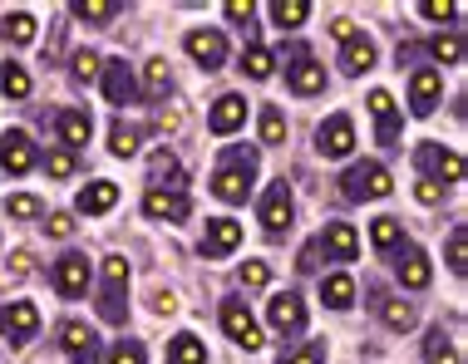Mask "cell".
<instances>
[{
    "label": "cell",
    "instance_id": "cell-1",
    "mask_svg": "<svg viewBox=\"0 0 468 364\" xmlns=\"http://www.w3.org/2000/svg\"><path fill=\"white\" fill-rule=\"evenodd\" d=\"M251 182H257V153H251V148H227L218 178H212V192H218L222 203H247Z\"/></svg>",
    "mask_w": 468,
    "mask_h": 364
},
{
    "label": "cell",
    "instance_id": "cell-45",
    "mask_svg": "<svg viewBox=\"0 0 468 364\" xmlns=\"http://www.w3.org/2000/svg\"><path fill=\"white\" fill-rule=\"evenodd\" d=\"M429 49H434V59H444V65H459V59H463V45H459V35H439V40L429 45Z\"/></svg>",
    "mask_w": 468,
    "mask_h": 364
},
{
    "label": "cell",
    "instance_id": "cell-43",
    "mask_svg": "<svg viewBox=\"0 0 468 364\" xmlns=\"http://www.w3.org/2000/svg\"><path fill=\"white\" fill-rule=\"evenodd\" d=\"M449 266L463 276V266H468V232L463 227H453L449 232Z\"/></svg>",
    "mask_w": 468,
    "mask_h": 364
},
{
    "label": "cell",
    "instance_id": "cell-20",
    "mask_svg": "<svg viewBox=\"0 0 468 364\" xmlns=\"http://www.w3.org/2000/svg\"><path fill=\"white\" fill-rule=\"evenodd\" d=\"M420 162H424L429 172H439L444 182H459V178H463V158L449 153V148H439V143H424V148H420Z\"/></svg>",
    "mask_w": 468,
    "mask_h": 364
},
{
    "label": "cell",
    "instance_id": "cell-47",
    "mask_svg": "<svg viewBox=\"0 0 468 364\" xmlns=\"http://www.w3.org/2000/svg\"><path fill=\"white\" fill-rule=\"evenodd\" d=\"M282 364H325V349L321 345H301V349H291V355H282Z\"/></svg>",
    "mask_w": 468,
    "mask_h": 364
},
{
    "label": "cell",
    "instance_id": "cell-34",
    "mask_svg": "<svg viewBox=\"0 0 468 364\" xmlns=\"http://www.w3.org/2000/svg\"><path fill=\"white\" fill-rule=\"evenodd\" d=\"M0 89H5L10 99H25L30 94V74H25L16 59H5V69H0Z\"/></svg>",
    "mask_w": 468,
    "mask_h": 364
},
{
    "label": "cell",
    "instance_id": "cell-28",
    "mask_svg": "<svg viewBox=\"0 0 468 364\" xmlns=\"http://www.w3.org/2000/svg\"><path fill=\"white\" fill-rule=\"evenodd\" d=\"M321 296H325V306H331V310H350V306H356V281H350V276H325Z\"/></svg>",
    "mask_w": 468,
    "mask_h": 364
},
{
    "label": "cell",
    "instance_id": "cell-27",
    "mask_svg": "<svg viewBox=\"0 0 468 364\" xmlns=\"http://www.w3.org/2000/svg\"><path fill=\"white\" fill-rule=\"evenodd\" d=\"M168 364H207V349H202L197 335H173L168 340Z\"/></svg>",
    "mask_w": 468,
    "mask_h": 364
},
{
    "label": "cell",
    "instance_id": "cell-40",
    "mask_svg": "<svg viewBox=\"0 0 468 364\" xmlns=\"http://www.w3.org/2000/svg\"><path fill=\"white\" fill-rule=\"evenodd\" d=\"M45 172H49V178H74V153H69V148H49V153H45Z\"/></svg>",
    "mask_w": 468,
    "mask_h": 364
},
{
    "label": "cell",
    "instance_id": "cell-25",
    "mask_svg": "<svg viewBox=\"0 0 468 364\" xmlns=\"http://www.w3.org/2000/svg\"><path fill=\"white\" fill-rule=\"evenodd\" d=\"M113 203H119V187H113V182H90L80 192V212H90V217H104Z\"/></svg>",
    "mask_w": 468,
    "mask_h": 364
},
{
    "label": "cell",
    "instance_id": "cell-19",
    "mask_svg": "<svg viewBox=\"0 0 468 364\" xmlns=\"http://www.w3.org/2000/svg\"><path fill=\"white\" fill-rule=\"evenodd\" d=\"M207 123H212V133H237V129L247 123V99H237V94H222L218 104H212Z\"/></svg>",
    "mask_w": 468,
    "mask_h": 364
},
{
    "label": "cell",
    "instance_id": "cell-5",
    "mask_svg": "<svg viewBox=\"0 0 468 364\" xmlns=\"http://www.w3.org/2000/svg\"><path fill=\"white\" fill-rule=\"evenodd\" d=\"M222 330L232 335L237 345L261 349V325H257V316L247 310V300H227V306H222Z\"/></svg>",
    "mask_w": 468,
    "mask_h": 364
},
{
    "label": "cell",
    "instance_id": "cell-13",
    "mask_svg": "<svg viewBox=\"0 0 468 364\" xmlns=\"http://www.w3.org/2000/svg\"><path fill=\"white\" fill-rule=\"evenodd\" d=\"M267 320H271V330H282V335H296L301 325H306V306H301V296H271V306H267Z\"/></svg>",
    "mask_w": 468,
    "mask_h": 364
},
{
    "label": "cell",
    "instance_id": "cell-53",
    "mask_svg": "<svg viewBox=\"0 0 468 364\" xmlns=\"http://www.w3.org/2000/svg\"><path fill=\"white\" fill-rule=\"evenodd\" d=\"M154 310H158V316H173V310H178V300H173L168 291H158L154 296Z\"/></svg>",
    "mask_w": 468,
    "mask_h": 364
},
{
    "label": "cell",
    "instance_id": "cell-56",
    "mask_svg": "<svg viewBox=\"0 0 468 364\" xmlns=\"http://www.w3.org/2000/svg\"><path fill=\"white\" fill-rule=\"evenodd\" d=\"M315 256H321V246H306V251H301V271H311Z\"/></svg>",
    "mask_w": 468,
    "mask_h": 364
},
{
    "label": "cell",
    "instance_id": "cell-41",
    "mask_svg": "<svg viewBox=\"0 0 468 364\" xmlns=\"http://www.w3.org/2000/svg\"><path fill=\"white\" fill-rule=\"evenodd\" d=\"M5 212L10 217H20V222H30V217H40V197H30V192H16V197H5Z\"/></svg>",
    "mask_w": 468,
    "mask_h": 364
},
{
    "label": "cell",
    "instance_id": "cell-46",
    "mask_svg": "<svg viewBox=\"0 0 468 364\" xmlns=\"http://www.w3.org/2000/svg\"><path fill=\"white\" fill-rule=\"evenodd\" d=\"M267 281H271L267 261H247V266H242V286H251V291H261Z\"/></svg>",
    "mask_w": 468,
    "mask_h": 364
},
{
    "label": "cell",
    "instance_id": "cell-7",
    "mask_svg": "<svg viewBox=\"0 0 468 364\" xmlns=\"http://www.w3.org/2000/svg\"><path fill=\"white\" fill-rule=\"evenodd\" d=\"M0 168L16 172V178L35 168V143H30V133H25V129H5V133H0Z\"/></svg>",
    "mask_w": 468,
    "mask_h": 364
},
{
    "label": "cell",
    "instance_id": "cell-14",
    "mask_svg": "<svg viewBox=\"0 0 468 364\" xmlns=\"http://www.w3.org/2000/svg\"><path fill=\"white\" fill-rule=\"evenodd\" d=\"M370 114H375L379 143L395 148V143H399V109H395V94H389V89H375V94H370Z\"/></svg>",
    "mask_w": 468,
    "mask_h": 364
},
{
    "label": "cell",
    "instance_id": "cell-32",
    "mask_svg": "<svg viewBox=\"0 0 468 364\" xmlns=\"http://www.w3.org/2000/svg\"><path fill=\"white\" fill-rule=\"evenodd\" d=\"M424 364H459V349H453V340L444 330L424 335Z\"/></svg>",
    "mask_w": 468,
    "mask_h": 364
},
{
    "label": "cell",
    "instance_id": "cell-22",
    "mask_svg": "<svg viewBox=\"0 0 468 364\" xmlns=\"http://www.w3.org/2000/svg\"><path fill=\"white\" fill-rule=\"evenodd\" d=\"M375 65V45H370V35H350L346 45H340V69L346 74H365Z\"/></svg>",
    "mask_w": 468,
    "mask_h": 364
},
{
    "label": "cell",
    "instance_id": "cell-33",
    "mask_svg": "<svg viewBox=\"0 0 468 364\" xmlns=\"http://www.w3.org/2000/svg\"><path fill=\"white\" fill-rule=\"evenodd\" d=\"M370 242H375V251H395V246L404 242L399 222H395V217H379L375 227H370Z\"/></svg>",
    "mask_w": 468,
    "mask_h": 364
},
{
    "label": "cell",
    "instance_id": "cell-24",
    "mask_svg": "<svg viewBox=\"0 0 468 364\" xmlns=\"http://www.w3.org/2000/svg\"><path fill=\"white\" fill-rule=\"evenodd\" d=\"M59 345H65L74 359H80V355H90V349H99V335H94L84 320H65V325H59Z\"/></svg>",
    "mask_w": 468,
    "mask_h": 364
},
{
    "label": "cell",
    "instance_id": "cell-52",
    "mask_svg": "<svg viewBox=\"0 0 468 364\" xmlns=\"http://www.w3.org/2000/svg\"><path fill=\"white\" fill-rule=\"evenodd\" d=\"M49 232H55V236H69V232H74V217H65V212H55V217H49Z\"/></svg>",
    "mask_w": 468,
    "mask_h": 364
},
{
    "label": "cell",
    "instance_id": "cell-29",
    "mask_svg": "<svg viewBox=\"0 0 468 364\" xmlns=\"http://www.w3.org/2000/svg\"><path fill=\"white\" fill-rule=\"evenodd\" d=\"M138 143H144V129H138V123L113 119V129H109V148H113V153L129 158V153H138Z\"/></svg>",
    "mask_w": 468,
    "mask_h": 364
},
{
    "label": "cell",
    "instance_id": "cell-2",
    "mask_svg": "<svg viewBox=\"0 0 468 364\" xmlns=\"http://www.w3.org/2000/svg\"><path fill=\"white\" fill-rule=\"evenodd\" d=\"M123 286H129V256H104V296H99V316H104L109 325H123V320H129Z\"/></svg>",
    "mask_w": 468,
    "mask_h": 364
},
{
    "label": "cell",
    "instance_id": "cell-17",
    "mask_svg": "<svg viewBox=\"0 0 468 364\" xmlns=\"http://www.w3.org/2000/svg\"><path fill=\"white\" fill-rule=\"evenodd\" d=\"M144 212L148 217H158V222H173V227H178V222H187V197L183 192H163V187H154V192L144 197Z\"/></svg>",
    "mask_w": 468,
    "mask_h": 364
},
{
    "label": "cell",
    "instance_id": "cell-42",
    "mask_svg": "<svg viewBox=\"0 0 468 364\" xmlns=\"http://www.w3.org/2000/svg\"><path fill=\"white\" fill-rule=\"evenodd\" d=\"M148 168H154V178H158V182H183V178H178L183 168H178V158H173L168 148H158V153H154V162H148Z\"/></svg>",
    "mask_w": 468,
    "mask_h": 364
},
{
    "label": "cell",
    "instance_id": "cell-11",
    "mask_svg": "<svg viewBox=\"0 0 468 364\" xmlns=\"http://www.w3.org/2000/svg\"><path fill=\"white\" fill-rule=\"evenodd\" d=\"M104 99L113 109H123V104H138V84H133V74L123 59H109L104 65Z\"/></svg>",
    "mask_w": 468,
    "mask_h": 364
},
{
    "label": "cell",
    "instance_id": "cell-51",
    "mask_svg": "<svg viewBox=\"0 0 468 364\" xmlns=\"http://www.w3.org/2000/svg\"><path fill=\"white\" fill-rule=\"evenodd\" d=\"M414 192H420V203H439V197H444V187H439L434 178H424L420 187H414Z\"/></svg>",
    "mask_w": 468,
    "mask_h": 364
},
{
    "label": "cell",
    "instance_id": "cell-15",
    "mask_svg": "<svg viewBox=\"0 0 468 364\" xmlns=\"http://www.w3.org/2000/svg\"><path fill=\"white\" fill-rule=\"evenodd\" d=\"M187 55L212 74V69H222V59H227V40L218 30H193V35H187Z\"/></svg>",
    "mask_w": 468,
    "mask_h": 364
},
{
    "label": "cell",
    "instance_id": "cell-16",
    "mask_svg": "<svg viewBox=\"0 0 468 364\" xmlns=\"http://www.w3.org/2000/svg\"><path fill=\"white\" fill-rule=\"evenodd\" d=\"M237 242H242V227L232 217H212L202 232V256H227V251H237Z\"/></svg>",
    "mask_w": 468,
    "mask_h": 364
},
{
    "label": "cell",
    "instance_id": "cell-9",
    "mask_svg": "<svg viewBox=\"0 0 468 364\" xmlns=\"http://www.w3.org/2000/svg\"><path fill=\"white\" fill-rule=\"evenodd\" d=\"M55 286L65 300H80L84 291H90V261L84 256H59L55 261Z\"/></svg>",
    "mask_w": 468,
    "mask_h": 364
},
{
    "label": "cell",
    "instance_id": "cell-10",
    "mask_svg": "<svg viewBox=\"0 0 468 364\" xmlns=\"http://www.w3.org/2000/svg\"><path fill=\"white\" fill-rule=\"evenodd\" d=\"M291 89L296 94H321L325 89V69L311 59V49H291Z\"/></svg>",
    "mask_w": 468,
    "mask_h": 364
},
{
    "label": "cell",
    "instance_id": "cell-23",
    "mask_svg": "<svg viewBox=\"0 0 468 364\" xmlns=\"http://www.w3.org/2000/svg\"><path fill=\"white\" fill-rule=\"evenodd\" d=\"M429 276H434V271H429V256H424V251H420V246H404V251H399V281L410 286V291H424Z\"/></svg>",
    "mask_w": 468,
    "mask_h": 364
},
{
    "label": "cell",
    "instance_id": "cell-36",
    "mask_svg": "<svg viewBox=\"0 0 468 364\" xmlns=\"http://www.w3.org/2000/svg\"><path fill=\"white\" fill-rule=\"evenodd\" d=\"M99 59H104V55H94V49H74V55H69V74H74V84H90L94 74H99Z\"/></svg>",
    "mask_w": 468,
    "mask_h": 364
},
{
    "label": "cell",
    "instance_id": "cell-48",
    "mask_svg": "<svg viewBox=\"0 0 468 364\" xmlns=\"http://www.w3.org/2000/svg\"><path fill=\"white\" fill-rule=\"evenodd\" d=\"M453 10H459L453 0H424V5H420V16H429V20H449Z\"/></svg>",
    "mask_w": 468,
    "mask_h": 364
},
{
    "label": "cell",
    "instance_id": "cell-30",
    "mask_svg": "<svg viewBox=\"0 0 468 364\" xmlns=\"http://www.w3.org/2000/svg\"><path fill=\"white\" fill-rule=\"evenodd\" d=\"M379 320H385L389 330H410V325H414V306H410V300H399V296H385V300H379Z\"/></svg>",
    "mask_w": 468,
    "mask_h": 364
},
{
    "label": "cell",
    "instance_id": "cell-57",
    "mask_svg": "<svg viewBox=\"0 0 468 364\" xmlns=\"http://www.w3.org/2000/svg\"><path fill=\"white\" fill-rule=\"evenodd\" d=\"M74 364H99V349H90V355H80Z\"/></svg>",
    "mask_w": 468,
    "mask_h": 364
},
{
    "label": "cell",
    "instance_id": "cell-21",
    "mask_svg": "<svg viewBox=\"0 0 468 364\" xmlns=\"http://www.w3.org/2000/svg\"><path fill=\"white\" fill-rule=\"evenodd\" d=\"M55 133L65 138V148L74 153V148H90V133H94V123H90V114H80V109H65V114L55 119Z\"/></svg>",
    "mask_w": 468,
    "mask_h": 364
},
{
    "label": "cell",
    "instance_id": "cell-12",
    "mask_svg": "<svg viewBox=\"0 0 468 364\" xmlns=\"http://www.w3.org/2000/svg\"><path fill=\"white\" fill-rule=\"evenodd\" d=\"M315 143H321V153H325V158H346L350 148H356V123H350L346 114L325 119V123H321V138H315Z\"/></svg>",
    "mask_w": 468,
    "mask_h": 364
},
{
    "label": "cell",
    "instance_id": "cell-26",
    "mask_svg": "<svg viewBox=\"0 0 468 364\" xmlns=\"http://www.w3.org/2000/svg\"><path fill=\"white\" fill-rule=\"evenodd\" d=\"M311 16V0H271V20L276 30H301Z\"/></svg>",
    "mask_w": 468,
    "mask_h": 364
},
{
    "label": "cell",
    "instance_id": "cell-35",
    "mask_svg": "<svg viewBox=\"0 0 468 364\" xmlns=\"http://www.w3.org/2000/svg\"><path fill=\"white\" fill-rule=\"evenodd\" d=\"M144 79H148V99H163V94L173 89V69H168V59H148V74H144Z\"/></svg>",
    "mask_w": 468,
    "mask_h": 364
},
{
    "label": "cell",
    "instance_id": "cell-3",
    "mask_svg": "<svg viewBox=\"0 0 468 364\" xmlns=\"http://www.w3.org/2000/svg\"><path fill=\"white\" fill-rule=\"evenodd\" d=\"M340 187H346L350 203H370V197H389V192H395V182H389L385 162H356V168L340 178Z\"/></svg>",
    "mask_w": 468,
    "mask_h": 364
},
{
    "label": "cell",
    "instance_id": "cell-39",
    "mask_svg": "<svg viewBox=\"0 0 468 364\" xmlns=\"http://www.w3.org/2000/svg\"><path fill=\"white\" fill-rule=\"evenodd\" d=\"M261 143H286V119H282V109H261Z\"/></svg>",
    "mask_w": 468,
    "mask_h": 364
},
{
    "label": "cell",
    "instance_id": "cell-54",
    "mask_svg": "<svg viewBox=\"0 0 468 364\" xmlns=\"http://www.w3.org/2000/svg\"><path fill=\"white\" fill-rule=\"evenodd\" d=\"M158 123H163V129H178V123H183V109H158Z\"/></svg>",
    "mask_w": 468,
    "mask_h": 364
},
{
    "label": "cell",
    "instance_id": "cell-37",
    "mask_svg": "<svg viewBox=\"0 0 468 364\" xmlns=\"http://www.w3.org/2000/svg\"><path fill=\"white\" fill-rule=\"evenodd\" d=\"M276 65H271V49H261V45H251L247 55H242V74L247 79H267Z\"/></svg>",
    "mask_w": 468,
    "mask_h": 364
},
{
    "label": "cell",
    "instance_id": "cell-31",
    "mask_svg": "<svg viewBox=\"0 0 468 364\" xmlns=\"http://www.w3.org/2000/svg\"><path fill=\"white\" fill-rule=\"evenodd\" d=\"M119 0H74V16L80 20H90V25H109L113 16H119Z\"/></svg>",
    "mask_w": 468,
    "mask_h": 364
},
{
    "label": "cell",
    "instance_id": "cell-6",
    "mask_svg": "<svg viewBox=\"0 0 468 364\" xmlns=\"http://www.w3.org/2000/svg\"><path fill=\"white\" fill-rule=\"evenodd\" d=\"M291 217H296V203H291V187L286 182H271L267 197H261V227L271 236H282L291 227Z\"/></svg>",
    "mask_w": 468,
    "mask_h": 364
},
{
    "label": "cell",
    "instance_id": "cell-50",
    "mask_svg": "<svg viewBox=\"0 0 468 364\" xmlns=\"http://www.w3.org/2000/svg\"><path fill=\"white\" fill-rule=\"evenodd\" d=\"M35 271V261H30V251H16V256H10V276H16V281H25V276Z\"/></svg>",
    "mask_w": 468,
    "mask_h": 364
},
{
    "label": "cell",
    "instance_id": "cell-44",
    "mask_svg": "<svg viewBox=\"0 0 468 364\" xmlns=\"http://www.w3.org/2000/svg\"><path fill=\"white\" fill-rule=\"evenodd\" d=\"M144 359H148V349L138 345V340H119V345L109 349V364H144Z\"/></svg>",
    "mask_w": 468,
    "mask_h": 364
},
{
    "label": "cell",
    "instance_id": "cell-49",
    "mask_svg": "<svg viewBox=\"0 0 468 364\" xmlns=\"http://www.w3.org/2000/svg\"><path fill=\"white\" fill-rule=\"evenodd\" d=\"M227 16H232L237 25H247L251 16H257V5H251V0H227Z\"/></svg>",
    "mask_w": 468,
    "mask_h": 364
},
{
    "label": "cell",
    "instance_id": "cell-38",
    "mask_svg": "<svg viewBox=\"0 0 468 364\" xmlns=\"http://www.w3.org/2000/svg\"><path fill=\"white\" fill-rule=\"evenodd\" d=\"M5 35H10V45H30L35 40V16H25V10L5 16Z\"/></svg>",
    "mask_w": 468,
    "mask_h": 364
},
{
    "label": "cell",
    "instance_id": "cell-8",
    "mask_svg": "<svg viewBox=\"0 0 468 364\" xmlns=\"http://www.w3.org/2000/svg\"><path fill=\"white\" fill-rule=\"evenodd\" d=\"M439 94H444V79H439V69H414V79H410V109L414 114H434L439 109Z\"/></svg>",
    "mask_w": 468,
    "mask_h": 364
},
{
    "label": "cell",
    "instance_id": "cell-18",
    "mask_svg": "<svg viewBox=\"0 0 468 364\" xmlns=\"http://www.w3.org/2000/svg\"><path fill=\"white\" fill-rule=\"evenodd\" d=\"M321 246H325V256H335V261H356L360 256V236L350 222H331V227L321 232Z\"/></svg>",
    "mask_w": 468,
    "mask_h": 364
},
{
    "label": "cell",
    "instance_id": "cell-55",
    "mask_svg": "<svg viewBox=\"0 0 468 364\" xmlns=\"http://www.w3.org/2000/svg\"><path fill=\"white\" fill-rule=\"evenodd\" d=\"M331 30H335V40H340V45H346V40H350V35H360V30H356V25H350V20H335V25H331Z\"/></svg>",
    "mask_w": 468,
    "mask_h": 364
},
{
    "label": "cell",
    "instance_id": "cell-4",
    "mask_svg": "<svg viewBox=\"0 0 468 364\" xmlns=\"http://www.w3.org/2000/svg\"><path fill=\"white\" fill-rule=\"evenodd\" d=\"M35 330H40V310H35L30 300H10V306L0 310V335H5L10 345H30Z\"/></svg>",
    "mask_w": 468,
    "mask_h": 364
}]
</instances>
